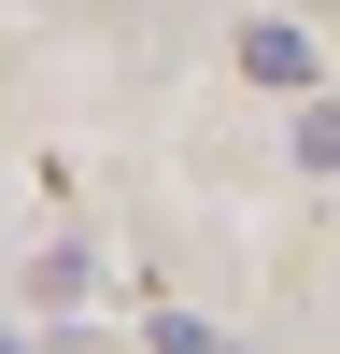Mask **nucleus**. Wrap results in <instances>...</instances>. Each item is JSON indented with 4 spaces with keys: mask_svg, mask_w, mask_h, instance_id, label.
Listing matches in <instances>:
<instances>
[{
    "mask_svg": "<svg viewBox=\"0 0 340 354\" xmlns=\"http://www.w3.org/2000/svg\"><path fill=\"white\" fill-rule=\"evenodd\" d=\"M241 71H255V85H312V43L270 15V28H241Z\"/></svg>",
    "mask_w": 340,
    "mask_h": 354,
    "instance_id": "f257e3e1",
    "label": "nucleus"
},
{
    "mask_svg": "<svg viewBox=\"0 0 340 354\" xmlns=\"http://www.w3.org/2000/svg\"><path fill=\"white\" fill-rule=\"evenodd\" d=\"M156 354H227V340L198 326V312H156Z\"/></svg>",
    "mask_w": 340,
    "mask_h": 354,
    "instance_id": "7ed1b4c3",
    "label": "nucleus"
},
{
    "mask_svg": "<svg viewBox=\"0 0 340 354\" xmlns=\"http://www.w3.org/2000/svg\"><path fill=\"white\" fill-rule=\"evenodd\" d=\"M283 142H298V170H340V100H298V128H283Z\"/></svg>",
    "mask_w": 340,
    "mask_h": 354,
    "instance_id": "f03ea898",
    "label": "nucleus"
},
{
    "mask_svg": "<svg viewBox=\"0 0 340 354\" xmlns=\"http://www.w3.org/2000/svg\"><path fill=\"white\" fill-rule=\"evenodd\" d=\"M0 354H28V340H15V326H0Z\"/></svg>",
    "mask_w": 340,
    "mask_h": 354,
    "instance_id": "20e7f679",
    "label": "nucleus"
}]
</instances>
